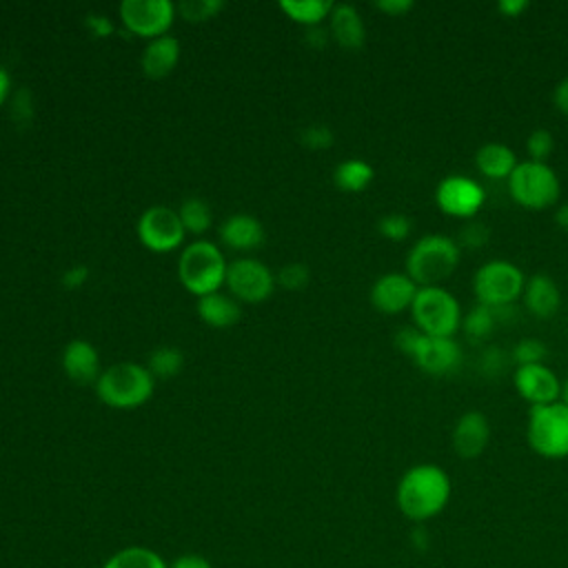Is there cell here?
<instances>
[{"label": "cell", "mask_w": 568, "mask_h": 568, "mask_svg": "<svg viewBox=\"0 0 568 568\" xmlns=\"http://www.w3.org/2000/svg\"><path fill=\"white\" fill-rule=\"evenodd\" d=\"M450 493L448 473L437 464L424 462L404 470L395 488V504L408 521L424 524L448 506Z\"/></svg>", "instance_id": "cell-1"}, {"label": "cell", "mask_w": 568, "mask_h": 568, "mask_svg": "<svg viewBox=\"0 0 568 568\" xmlns=\"http://www.w3.org/2000/svg\"><path fill=\"white\" fill-rule=\"evenodd\" d=\"M462 248L457 240L442 233H426L415 240L404 257V273L417 286H442L459 266Z\"/></svg>", "instance_id": "cell-2"}, {"label": "cell", "mask_w": 568, "mask_h": 568, "mask_svg": "<svg viewBox=\"0 0 568 568\" xmlns=\"http://www.w3.org/2000/svg\"><path fill=\"white\" fill-rule=\"evenodd\" d=\"M229 262L211 240H195L180 251L178 280L195 297L217 293L226 282Z\"/></svg>", "instance_id": "cell-3"}, {"label": "cell", "mask_w": 568, "mask_h": 568, "mask_svg": "<svg viewBox=\"0 0 568 568\" xmlns=\"http://www.w3.org/2000/svg\"><path fill=\"white\" fill-rule=\"evenodd\" d=\"M155 377L144 364L118 362L104 368L95 382V395L102 404L118 410H133L153 397Z\"/></svg>", "instance_id": "cell-4"}, {"label": "cell", "mask_w": 568, "mask_h": 568, "mask_svg": "<svg viewBox=\"0 0 568 568\" xmlns=\"http://www.w3.org/2000/svg\"><path fill=\"white\" fill-rule=\"evenodd\" d=\"M513 202L528 211H546L559 202L561 180L548 162L519 160L506 180Z\"/></svg>", "instance_id": "cell-5"}, {"label": "cell", "mask_w": 568, "mask_h": 568, "mask_svg": "<svg viewBox=\"0 0 568 568\" xmlns=\"http://www.w3.org/2000/svg\"><path fill=\"white\" fill-rule=\"evenodd\" d=\"M526 442L530 450L544 459L568 457V406L557 399L530 406L526 417Z\"/></svg>", "instance_id": "cell-6"}, {"label": "cell", "mask_w": 568, "mask_h": 568, "mask_svg": "<svg viewBox=\"0 0 568 568\" xmlns=\"http://www.w3.org/2000/svg\"><path fill=\"white\" fill-rule=\"evenodd\" d=\"M413 326L430 337H455L462 328V306L444 286H419L410 306Z\"/></svg>", "instance_id": "cell-7"}, {"label": "cell", "mask_w": 568, "mask_h": 568, "mask_svg": "<svg viewBox=\"0 0 568 568\" xmlns=\"http://www.w3.org/2000/svg\"><path fill=\"white\" fill-rule=\"evenodd\" d=\"M473 295L477 304L488 308H506L515 300H521L526 284L524 271L510 260H488L473 273Z\"/></svg>", "instance_id": "cell-8"}, {"label": "cell", "mask_w": 568, "mask_h": 568, "mask_svg": "<svg viewBox=\"0 0 568 568\" xmlns=\"http://www.w3.org/2000/svg\"><path fill=\"white\" fill-rule=\"evenodd\" d=\"M118 13L129 33L153 40L169 33L178 18V4L171 0H122Z\"/></svg>", "instance_id": "cell-9"}, {"label": "cell", "mask_w": 568, "mask_h": 568, "mask_svg": "<svg viewBox=\"0 0 568 568\" xmlns=\"http://www.w3.org/2000/svg\"><path fill=\"white\" fill-rule=\"evenodd\" d=\"M138 240L151 253H171L184 244L186 231L180 222L178 209L153 204L138 217Z\"/></svg>", "instance_id": "cell-10"}, {"label": "cell", "mask_w": 568, "mask_h": 568, "mask_svg": "<svg viewBox=\"0 0 568 568\" xmlns=\"http://www.w3.org/2000/svg\"><path fill=\"white\" fill-rule=\"evenodd\" d=\"M486 202L484 186L468 175L450 173L444 175L435 186V204L437 209L448 215L457 217L462 222L475 220Z\"/></svg>", "instance_id": "cell-11"}, {"label": "cell", "mask_w": 568, "mask_h": 568, "mask_svg": "<svg viewBox=\"0 0 568 568\" xmlns=\"http://www.w3.org/2000/svg\"><path fill=\"white\" fill-rule=\"evenodd\" d=\"M224 286L237 302L260 304L275 291V275L257 257H237L229 262Z\"/></svg>", "instance_id": "cell-12"}, {"label": "cell", "mask_w": 568, "mask_h": 568, "mask_svg": "<svg viewBox=\"0 0 568 568\" xmlns=\"http://www.w3.org/2000/svg\"><path fill=\"white\" fill-rule=\"evenodd\" d=\"M410 359L422 373L442 377L457 371L462 364V348L455 337H430L422 333Z\"/></svg>", "instance_id": "cell-13"}, {"label": "cell", "mask_w": 568, "mask_h": 568, "mask_svg": "<svg viewBox=\"0 0 568 568\" xmlns=\"http://www.w3.org/2000/svg\"><path fill=\"white\" fill-rule=\"evenodd\" d=\"M417 284L402 271H390L379 275L368 293L371 306L384 315H397L410 311L417 295Z\"/></svg>", "instance_id": "cell-14"}, {"label": "cell", "mask_w": 568, "mask_h": 568, "mask_svg": "<svg viewBox=\"0 0 568 568\" xmlns=\"http://www.w3.org/2000/svg\"><path fill=\"white\" fill-rule=\"evenodd\" d=\"M513 384L517 395L530 406H541L557 402L561 395V382L557 373L546 364H528L515 366Z\"/></svg>", "instance_id": "cell-15"}, {"label": "cell", "mask_w": 568, "mask_h": 568, "mask_svg": "<svg viewBox=\"0 0 568 568\" xmlns=\"http://www.w3.org/2000/svg\"><path fill=\"white\" fill-rule=\"evenodd\" d=\"M490 442V422L481 410L462 413L450 430V446L462 459H477Z\"/></svg>", "instance_id": "cell-16"}, {"label": "cell", "mask_w": 568, "mask_h": 568, "mask_svg": "<svg viewBox=\"0 0 568 568\" xmlns=\"http://www.w3.org/2000/svg\"><path fill=\"white\" fill-rule=\"evenodd\" d=\"M60 364L64 375L75 384H95L102 373L98 348L82 337L67 342L60 355Z\"/></svg>", "instance_id": "cell-17"}, {"label": "cell", "mask_w": 568, "mask_h": 568, "mask_svg": "<svg viewBox=\"0 0 568 568\" xmlns=\"http://www.w3.org/2000/svg\"><path fill=\"white\" fill-rule=\"evenodd\" d=\"M521 304L532 317L550 320L561 306L559 284L546 273L528 275L521 291Z\"/></svg>", "instance_id": "cell-18"}, {"label": "cell", "mask_w": 568, "mask_h": 568, "mask_svg": "<svg viewBox=\"0 0 568 568\" xmlns=\"http://www.w3.org/2000/svg\"><path fill=\"white\" fill-rule=\"evenodd\" d=\"M217 237L226 248L246 253V251L257 248L264 242L266 231H264V224L255 215L233 213L220 224Z\"/></svg>", "instance_id": "cell-19"}, {"label": "cell", "mask_w": 568, "mask_h": 568, "mask_svg": "<svg viewBox=\"0 0 568 568\" xmlns=\"http://www.w3.org/2000/svg\"><path fill=\"white\" fill-rule=\"evenodd\" d=\"M328 33L342 49H359L366 40V24L362 13L348 2L333 4L328 16Z\"/></svg>", "instance_id": "cell-20"}, {"label": "cell", "mask_w": 568, "mask_h": 568, "mask_svg": "<svg viewBox=\"0 0 568 568\" xmlns=\"http://www.w3.org/2000/svg\"><path fill=\"white\" fill-rule=\"evenodd\" d=\"M180 40L173 36H160L146 42V47L142 49V71L146 78L151 80H162L166 78L180 62Z\"/></svg>", "instance_id": "cell-21"}, {"label": "cell", "mask_w": 568, "mask_h": 568, "mask_svg": "<svg viewBox=\"0 0 568 568\" xmlns=\"http://www.w3.org/2000/svg\"><path fill=\"white\" fill-rule=\"evenodd\" d=\"M195 311H197V317L211 328H229V326L237 324L242 317L240 302L233 295L222 293V291L197 297Z\"/></svg>", "instance_id": "cell-22"}, {"label": "cell", "mask_w": 568, "mask_h": 568, "mask_svg": "<svg viewBox=\"0 0 568 568\" xmlns=\"http://www.w3.org/2000/svg\"><path fill=\"white\" fill-rule=\"evenodd\" d=\"M517 162L515 151L504 142H484L475 151V166L488 180H508Z\"/></svg>", "instance_id": "cell-23"}, {"label": "cell", "mask_w": 568, "mask_h": 568, "mask_svg": "<svg viewBox=\"0 0 568 568\" xmlns=\"http://www.w3.org/2000/svg\"><path fill=\"white\" fill-rule=\"evenodd\" d=\"M102 568H169V561L153 548L133 544L111 552Z\"/></svg>", "instance_id": "cell-24"}, {"label": "cell", "mask_w": 568, "mask_h": 568, "mask_svg": "<svg viewBox=\"0 0 568 568\" xmlns=\"http://www.w3.org/2000/svg\"><path fill=\"white\" fill-rule=\"evenodd\" d=\"M373 178H375V169L362 158L344 160L333 171V182L344 193H359L368 189Z\"/></svg>", "instance_id": "cell-25"}, {"label": "cell", "mask_w": 568, "mask_h": 568, "mask_svg": "<svg viewBox=\"0 0 568 568\" xmlns=\"http://www.w3.org/2000/svg\"><path fill=\"white\" fill-rule=\"evenodd\" d=\"M333 4L335 2L331 0H282L280 9L286 13V18L308 29L320 27L324 20H328Z\"/></svg>", "instance_id": "cell-26"}, {"label": "cell", "mask_w": 568, "mask_h": 568, "mask_svg": "<svg viewBox=\"0 0 568 568\" xmlns=\"http://www.w3.org/2000/svg\"><path fill=\"white\" fill-rule=\"evenodd\" d=\"M149 373L155 377V379H173L180 375V371L184 368V353L182 348L178 346H171V344H164V346H158L153 348L149 355H146V364Z\"/></svg>", "instance_id": "cell-27"}, {"label": "cell", "mask_w": 568, "mask_h": 568, "mask_svg": "<svg viewBox=\"0 0 568 568\" xmlns=\"http://www.w3.org/2000/svg\"><path fill=\"white\" fill-rule=\"evenodd\" d=\"M178 215H180V222H182L184 231L191 233V235H202L213 224V211H211L209 202L197 197V195H191V197L182 200V204L178 209Z\"/></svg>", "instance_id": "cell-28"}, {"label": "cell", "mask_w": 568, "mask_h": 568, "mask_svg": "<svg viewBox=\"0 0 568 568\" xmlns=\"http://www.w3.org/2000/svg\"><path fill=\"white\" fill-rule=\"evenodd\" d=\"M497 308H488L484 304H475L464 317H462V331L470 339H486L493 335L497 326Z\"/></svg>", "instance_id": "cell-29"}, {"label": "cell", "mask_w": 568, "mask_h": 568, "mask_svg": "<svg viewBox=\"0 0 568 568\" xmlns=\"http://www.w3.org/2000/svg\"><path fill=\"white\" fill-rule=\"evenodd\" d=\"M413 220L406 213H384L377 220V233L390 242H402L410 235Z\"/></svg>", "instance_id": "cell-30"}, {"label": "cell", "mask_w": 568, "mask_h": 568, "mask_svg": "<svg viewBox=\"0 0 568 568\" xmlns=\"http://www.w3.org/2000/svg\"><path fill=\"white\" fill-rule=\"evenodd\" d=\"M548 355V348L541 339L537 337H524L519 339L513 351H510V359L517 364V366H528V364H544Z\"/></svg>", "instance_id": "cell-31"}, {"label": "cell", "mask_w": 568, "mask_h": 568, "mask_svg": "<svg viewBox=\"0 0 568 568\" xmlns=\"http://www.w3.org/2000/svg\"><path fill=\"white\" fill-rule=\"evenodd\" d=\"M526 155L532 162H548V158L555 151V135L548 129H532L526 135Z\"/></svg>", "instance_id": "cell-32"}, {"label": "cell", "mask_w": 568, "mask_h": 568, "mask_svg": "<svg viewBox=\"0 0 568 568\" xmlns=\"http://www.w3.org/2000/svg\"><path fill=\"white\" fill-rule=\"evenodd\" d=\"M222 9H224L222 0H184L178 4V16H182L189 22H204V20H211Z\"/></svg>", "instance_id": "cell-33"}, {"label": "cell", "mask_w": 568, "mask_h": 568, "mask_svg": "<svg viewBox=\"0 0 568 568\" xmlns=\"http://www.w3.org/2000/svg\"><path fill=\"white\" fill-rule=\"evenodd\" d=\"M275 282L286 291H302L311 282V268L304 262H288L277 271Z\"/></svg>", "instance_id": "cell-34"}, {"label": "cell", "mask_w": 568, "mask_h": 568, "mask_svg": "<svg viewBox=\"0 0 568 568\" xmlns=\"http://www.w3.org/2000/svg\"><path fill=\"white\" fill-rule=\"evenodd\" d=\"M488 235H490L488 226L475 217V220H468V222L462 224L457 244H459L462 251L464 248H473L475 251V248H481L488 242Z\"/></svg>", "instance_id": "cell-35"}, {"label": "cell", "mask_w": 568, "mask_h": 568, "mask_svg": "<svg viewBox=\"0 0 568 568\" xmlns=\"http://www.w3.org/2000/svg\"><path fill=\"white\" fill-rule=\"evenodd\" d=\"M300 142L306 146V149H313V151H324V149H331L333 142H335V133L326 126V124H306L300 133Z\"/></svg>", "instance_id": "cell-36"}, {"label": "cell", "mask_w": 568, "mask_h": 568, "mask_svg": "<svg viewBox=\"0 0 568 568\" xmlns=\"http://www.w3.org/2000/svg\"><path fill=\"white\" fill-rule=\"evenodd\" d=\"M89 275H91V271H89L87 264H71V266L62 273L60 284H62L64 291H80V288L89 282Z\"/></svg>", "instance_id": "cell-37"}, {"label": "cell", "mask_w": 568, "mask_h": 568, "mask_svg": "<svg viewBox=\"0 0 568 568\" xmlns=\"http://www.w3.org/2000/svg\"><path fill=\"white\" fill-rule=\"evenodd\" d=\"M419 337H422V331H419V328H415V326H402V328L395 333L393 342H395V346H397V351H399L402 355L410 357V353L415 351Z\"/></svg>", "instance_id": "cell-38"}, {"label": "cell", "mask_w": 568, "mask_h": 568, "mask_svg": "<svg viewBox=\"0 0 568 568\" xmlns=\"http://www.w3.org/2000/svg\"><path fill=\"white\" fill-rule=\"evenodd\" d=\"M84 24L95 38H109L113 33V20L106 13H87Z\"/></svg>", "instance_id": "cell-39"}, {"label": "cell", "mask_w": 568, "mask_h": 568, "mask_svg": "<svg viewBox=\"0 0 568 568\" xmlns=\"http://www.w3.org/2000/svg\"><path fill=\"white\" fill-rule=\"evenodd\" d=\"M506 366V353L501 348H486L481 355V371L486 375L501 373Z\"/></svg>", "instance_id": "cell-40"}, {"label": "cell", "mask_w": 568, "mask_h": 568, "mask_svg": "<svg viewBox=\"0 0 568 568\" xmlns=\"http://www.w3.org/2000/svg\"><path fill=\"white\" fill-rule=\"evenodd\" d=\"M169 568H213V564L200 552H184L169 561Z\"/></svg>", "instance_id": "cell-41"}, {"label": "cell", "mask_w": 568, "mask_h": 568, "mask_svg": "<svg viewBox=\"0 0 568 568\" xmlns=\"http://www.w3.org/2000/svg\"><path fill=\"white\" fill-rule=\"evenodd\" d=\"M375 7L390 18H397V16L408 13L413 9V2L410 0H377Z\"/></svg>", "instance_id": "cell-42"}, {"label": "cell", "mask_w": 568, "mask_h": 568, "mask_svg": "<svg viewBox=\"0 0 568 568\" xmlns=\"http://www.w3.org/2000/svg\"><path fill=\"white\" fill-rule=\"evenodd\" d=\"M528 0H499L497 11L506 18H519L528 9Z\"/></svg>", "instance_id": "cell-43"}, {"label": "cell", "mask_w": 568, "mask_h": 568, "mask_svg": "<svg viewBox=\"0 0 568 568\" xmlns=\"http://www.w3.org/2000/svg\"><path fill=\"white\" fill-rule=\"evenodd\" d=\"M552 104L559 113L568 115V75L564 80H559L557 87L552 89Z\"/></svg>", "instance_id": "cell-44"}, {"label": "cell", "mask_w": 568, "mask_h": 568, "mask_svg": "<svg viewBox=\"0 0 568 568\" xmlns=\"http://www.w3.org/2000/svg\"><path fill=\"white\" fill-rule=\"evenodd\" d=\"M328 38H331V33H328V29H324L322 24L306 29V42H308L311 47H315V49H322V47L328 42Z\"/></svg>", "instance_id": "cell-45"}, {"label": "cell", "mask_w": 568, "mask_h": 568, "mask_svg": "<svg viewBox=\"0 0 568 568\" xmlns=\"http://www.w3.org/2000/svg\"><path fill=\"white\" fill-rule=\"evenodd\" d=\"M9 93H11V75H9V71L0 64V106L7 102Z\"/></svg>", "instance_id": "cell-46"}, {"label": "cell", "mask_w": 568, "mask_h": 568, "mask_svg": "<svg viewBox=\"0 0 568 568\" xmlns=\"http://www.w3.org/2000/svg\"><path fill=\"white\" fill-rule=\"evenodd\" d=\"M555 222L561 231L568 233V202H561L557 209H555Z\"/></svg>", "instance_id": "cell-47"}, {"label": "cell", "mask_w": 568, "mask_h": 568, "mask_svg": "<svg viewBox=\"0 0 568 568\" xmlns=\"http://www.w3.org/2000/svg\"><path fill=\"white\" fill-rule=\"evenodd\" d=\"M559 399L568 406V379H566V382H561V395H559Z\"/></svg>", "instance_id": "cell-48"}]
</instances>
